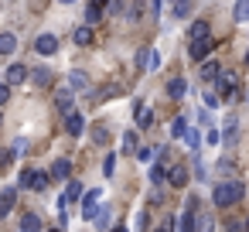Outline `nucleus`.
Returning a JSON list of instances; mask_svg holds the SVG:
<instances>
[{
  "instance_id": "nucleus-38",
  "label": "nucleus",
  "mask_w": 249,
  "mask_h": 232,
  "mask_svg": "<svg viewBox=\"0 0 249 232\" xmlns=\"http://www.w3.org/2000/svg\"><path fill=\"white\" fill-rule=\"evenodd\" d=\"M11 161H14V150H0V171H7Z\"/></svg>"
},
{
  "instance_id": "nucleus-14",
  "label": "nucleus",
  "mask_w": 249,
  "mask_h": 232,
  "mask_svg": "<svg viewBox=\"0 0 249 232\" xmlns=\"http://www.w3.org/2000/svg\"><path fill=\"white\" fill-rule=\"evenodd\" d=\"M55 103H58V109H62V113H72V109H75V106H72V89H69V86H62V89L55 92Z\"/></svg>"
},
{
  "instance_id": "nucleus-30",
  "label": "nucleus",
  "mask_w": 249,
  "mask_h": 232,
  "mask_svg": "<svg viewBox=\"0 0 249 232\" xmlns=\"http://www.w3.org/2000/svg\"><path fill=\"white\" fill-rule=\"evenodd\" d=\"M99 21H103V7H92L89 4L86 7V24H99Z\"/></svg>"
},
{
  "instance_id": "nucleus-4",
  "label": "nucleus",
  "mask_w": 249,
  "mask_h": 232,
  "mask_svg": "<svg viewBox=\"0 0 249 232\" xmlns=\"http://www.w3.org/2000/svg\"><path fill=\"white\" fill-rule=\"evenodd\" d=\"M7 86H21V82H28L31 79V69L24 65V62H18V65H7Z\"/></svg>"
},
{
  "instance_id": "nucleus-35",
  "label": "nucleus",
  "mask_w": 249,
  "mask_h": 232,
  "mask_svg": "<svg viewBox=\"0 0 249 232\" xmlns=\"http://www.w3.org/2000/svg\"><path fill=\"white\" fill-rule=\"evenodd\" d=\"M116 96H120V86H103L96 99H116Z\"/></svg>"
},
{
  "instance_id": "nucleus-17",
  "label": "nucleus",
  "mask_w": 249,
  "mask_h": 232,
  "mask_svg": "<svg viewBox=\"0 0 249 232\" xmlns=\"http://www.w3.org/2000/svg\"><path fill=\"white\" fill-rule=\"evenodd\" d=\"M188 38H191V41H205V38H212L208 21H195V24H191V31H188Z\"/></svg>"
},
{
  "instance_id": "nucleus-22",
  "label": "nucleus",
  "mask_w": 249,
  "mask_h": 232,
  "mask_svg": "<svg viewBox=\"0 0 249 232\" xmlns=\"http://www.w3.org/2000/svg\"><path fill=\"white\" fill-rule=\"evenodd\" d=\"M137 126H140V130L154 126V113H150L147 106H140V103H137Z\"/></svg>"
},
{
  "instance_id": "nucleus-3",
  "label": "nucleus",
  "mask_w": 249,
  "mask_h": 232,
  "mask_svg": "<svg viewBox=\"0 0 249 232\" xmlns=\"http://www.w3.org/2000/svg\"><path fill=\"white\" fill-rule=\"evenodd\" d=\"M99 198H103L99 188H92V191L82 195V218H86V222H92V218L99 215Z\"/></svg>"
},
{
  "instance_id": "nucleus-32",
  "label": "nucleus",
  "mask_w": 249,
  "mask_h": 232,
  "mask_svg": "<svg viewBox=\"0 0 249 232\" xmlns=\"http://www.w3.org/2000/svg\"><path fill=\"white\" fill-rule=\"evenodd\" d=\"M157 154H160V147H140V150H137V157H140L143 164H150V161H154Z\"/></svg>"
},
{
  "instance_id": "nucleus-42",
  "label": "nucleus",
  "mask_w": 249,
  "mask_h": 232,
  "mask_svg": "<svg viewBox=\"0 0 249 232\" xmlns=\"http://www.w3.org/2000/svg\"><path fill=\"white\" fill-rule=\"evenodd\" d=\"M18 184H21V188H31V171H24V174L18 178Z\"/></svg>"
},
{
  "instance_id": "nucleus-44",
  "label": "nucleus",
  "mask_w": 249,
  "mask_h": 232,
  "mask_svg": "<svg viewBox=\"0 0 249 232\" xmlns=\"http://www.w3.org/2000/svg\"><path fill=\"white\" fill-rule=\"evenodd\" d=\"M171 229H174V218H171V222H164V225H160L157 232H171Z\"/></svg>"
},
{
  "instance_id": "nucleus-36",
  "label": "nucleus",
  "mask_w": 249,
  "mask_h": 232,
  "mask_svg": "<svg viewBox=\"0 0 249 232\" xmlns=\"http://www.w3.org/2000/svg\"><path fill=\"white\" fill-rule=\"evenodd\" d=\"M205 106H208V109H218V106H222V96H218V92H205Z\"/></svg>"
},
{
  "instance_id": "nucleus-27",
  "label": "nucleus",
  "mask_w": 249,
  "mask_h": 232,
  "mask_svg": "<svg viewBox=\"0 0 249 232\" xmlns=\"http://www.w3.org/2000/svg\"><path fill=\"white\" fill-rule=\"evenodd\" d=\"M31 82H35V86H48V82H52V69H35V72H31Z\"/></svg>"
},
{
  "instance_id": "nucleus-45",
  "label": "nucleus",
  "mask_w": 249,
  "mask_h": 232,
  "mask_svg": "<svg viewBox=\"0 0 249 232\" xmlns=\"http://www.w3.org/2000/svg\"><path fill=\"white\" fill-rule=\"evenodd\" d=\"M89 4H92V7H106V4H109V0H89Z\"/></svg>"
},
{
  "instance_id": "nucleus-37",
  "label": "nucleus",
  "mask_w": 249,
  "mask_h": 232,
  "mask_svg": "<svg viewBox=\"0 0 249 232\" xmlns=\"http://www.w3.org/2000/svg\"><path fill=\"white\" fill-rule=\"evenodd\" d=\"M92 140H96V143L103 147V143L109 140V133H106V126H92Z\"/></svg>"
},
{
  "instance_id": "nucleus-12",
  "label": "nucleus",
  "mask_w": 249,
  "mask_h": 232,
  "mask_svg": "<svg viewBox=\"0 0 249 232\" xmlns=\"http://www.w3.org/2000/svg\"><path fill=\"white\" fill-rule=\"evenodd\" d=\"M75 45H82V48H89L92 41H96V35H92V24H82V28H75Z\"/></svg>"
},
{
  "instance_id": "nucleus-26",
  "label": "nucleus",
  "mask_w": 249,
  "mask_h": 232,
  "mask_svg": "<svg viewBox=\"0 0 249 232\" xmlns=\"http://www.w3.org/2000/svg\"><path fill=\"white\" fill-rule=\"evenodd\" d=\"M137 150H140L137 133H133V130H126V133H123V154H137Z\"/></svg>"
},
{
  "instance_id": "nucleus-50",
  "label": "nucleus",
  "mask_w": 249,
  "mask_h": 232,
  "mask_svg": "<svg viewBox=\"0 0 249 232\" xmlns=\"http://www.w3.org/2000/svg\"><path fill=\"white\" fill-rule=\"evenodd\" d=\"M48 232H62V229H48Z\"/></svg>"
},
{
  "instance_id": "nucleus-23",
  "label": "nucleus",
  "mask_w": 249,
  "mask_h": 232,
  "mask_svg": "<svg viewBox=\"0 0 249 232\" xmlns=\"http://www.w3.org/2000/svg\"><path fill=\"white\" fill-rule=\"evenodd\" d=\"M160 181H167V161H157L150 167V184H160Z\"/></svg>"
},
{
  "instance_id": "nucleus-40",
  "label": "nucleus",
  "mask_w": 249,
  "mask_h": 232,
  "mask_svg": "<svg viewBox=\"0 0 249 232\" xmlns=\"http://www.w3.org/2000/svg\"><path fill=\"white\" fill-rule=\"evenodd\" d=\"M225 229H229V232H242V229H246V222H242V218H229V222H225Z\"/></svg>"
},
{
  "instance_id": "nucleus-28",
  "label": "nucleus",
  "mask_w": 249,
  "mask_h": 232,
  "mask_svg": "<svg viewBox=\"0 0 249 232\" xmlns=\"http://www.w3.org/2000/svg\"><path fill=\"white\" fill-rule=\"evenodd\" d=\"M184 143H188V147H191V154H198V147H201V133H198V130H191V126H188V133H184Z\"/></svg>"
},
{
  "instance_id": "nucleus-16",
  "label": "nucleus",
  "mask_w": 249,
  "mask_h": 232,
  "mask_svg": "<svg viewBox=\"0 0 249 232\" xmlns=\"http://www.w3.org/2000/svg\"><path fill=\"white\" fill-rule=\"evenodd\" d=\"M14 52H18V35L4 31V35H0V55H14Z\"/></svg>"
},
{
  "instance_id": "nucleus-43",
  "label": "nucleus",
  "mask_w": 249,
  "mask_h": 232,
  "mask_svg": "<svg viewBox=\"0 0 249 232\" xmlns=\"http://www.w3.org/2000/svg\"><path fill=\"white\" fill-rule=\"evenodd\" d=\"M160 4H164V0H150V11H154V14H160Z\"/></svg>"
},
{
  "instance_id": "nucleus-41",
  "label": "nucleus",
  "mask_w": 249,
  "mask_h": 232,
  "mask_svg": "<svg viewBox=\"0 0 249 232\" xmlns=\"http://www.w3.org/2000/svg\"><path fill=\"white\" fill-rule=\"evenodd\" d=\"M7 99H11V86H7V82H0V106H4Z\"/></svg>"
},
{
  "instance_id": "nucleus-33",
  "label": "nucleus",
  "mask_w": 249,
  "mask_h": 232,
  "mask_svg": "<svg viewBox=\"0 0 249 232\" xmlns=\"http://www.w3.org/2000/svg\"><path fill=\"white\" fill-rule=\"evenodd\" d=\"M188 14H191V0H178V4H174V18H181V21H184Z\"/></svg>"
},
{
  "instance_id": "nucleus-13",
  "label": "nucleus",
  "mask_w": 249,
  "mask_h": 232,
  "mask_svg": "<svg viewBox=\"0 0 249 232\" xmlns=\"http://www.w3.org/2000/svg\"><path fill=\"white\" fill-rule=\"evenodd\" d=\"M184 92H188V82H184L181 75H174V79L167 82V96H171V99H184Z\"/></svg>"
},
{
  "instance_id": "nucleus-49",
  "label": "nucleus",
  "mask_w": 249,
  "mask_h": 232,
  "mask_svg": "<svg viewBox=\"0 0 249 232\" xmlns=\"http://www.w3.org/2000/svg\"><path fill=\"white\" fill-rule=\"evenodd\" d=\"M62 4H75V0H62Z\"/></svg>"
},
{
  "instance_id": "nucleus-48",
  "label": "nucleus",
  "mask_w": 249,
  "mask_h": 232,
  "mask_svg": "<svg viewBox=\"0 0 249 232\" xmlns=\"http://www.w3.org/2000/svg\"><path fill=\"white\" fill-rule=\"evenodd\" d=\"M0 126H4V113H0Z\"/></svg>"
},
{
  "instance_id": "nucleus-20",
  "label": "nucleus",
  "mask_w": 249,
  "mask_h": 232,
  "mask_svg": "<svg viewBox=\"0 0 249 232\" xmlns=\"http://www.w3.org/2000/svg\"><path fill=\"white\" fill-rule=\"evenodd\" d=\"M232 18L239 24H249V0H235V7H232Z\"/></svg>"
},
{
  "instance_id": "nucleus-1",
  "label": "nucleus",
  "mask_w": 249,
  "mask_h": 232,
  "mask_svg": "<svg viewBox=\"0 0 249 232\" xmlns=\"http://www.w3.org/2000/svg\"><path fill=\"white\" fill-rule=\"evenodd\" d=\"M242 195H246V188H242V181H235V178H229V181H222V184H215V205H222V208H229V205H239L242 201Z\"/></svg>"
},
{
  "instance_id": "nucleus-24",
  "label": "nucleus",
  "mask_w": 249,
  "mask_h": 232,
  "mask_svg": "<svg viewBox=\"0 0 249 232\" xmlns=\"http://www.w3.org/2000/svg\"><path fill=\"white\" fill-rule=\"evenodd\" d=\"M48 174L45 171H31V191H48Z\"/></svg>"
},
{
  "instance_id": "nucleus-39",
  "label": "nucleus",
  "mask_w": 249,
  "mask_h": 232,
  "mask_svg": "<svg viewBox=\"0 0 249 232\" xmlns=\"http://www.w3.org/2000/svg\"><path fill=\"white\" fill-rule=\"evenodd\" d=\"M103 171H106V178H113V171H116V157H113V154L103 161Z\"/></svg>"
},
{
  "instance_id": "nucleus-29",
  "label": "nucleus",
  "mask_w": 249,
  "mask_h": 232,
  "mask_svg": "<svg viewBox=\"0 0 249 232\" xmlns=\"http://www.w3.org/2000/svg\"><path fill=\"white\" fill-rule=\"evenodd\" d=\"M178 229H181V232H195V212H184V215L178 218Z\"/></svg>"
},
{
  "instance_id": "nucleus-10",
  "label": "nucleus",
  "mask_w": 249,
  "mask_h": 232,
  "mask_svg": "<svg viewBox=\"0 0 249 232\" xmlns=\"http://www.w3.org/2000/svg\"><path fill=\"white\" fill-rule=\"evenodd\" d=\"M69 89H79V92H86V89H89V75H86L82 69H72V72H69Z\"/></svg>"
},
{
  "instance_id": "nucleus-8",
  "label": "nucleus",
  "mask_w": 249,
  "mask_h": 232,
  "mask_svg": "<svg viewBox=\"0 0 249 232\" xmlns=\"http://www.w3.org/2000/svg\"><path fill=\"white\" fill-rule=\"evenodd\" d=\"M167 181H171L174 188H184V184H188V167H184V164L167 167Z\"/></svg>"
},
{
  "instance_id": "nucleus-34",
  "label": "nucleus",
  "mask_w": 249,
  "mask_h": 232,
  "mask_svg": "<svg viewBox=\"0 0 249 232\" xmlns=\"http://www.w3.org/2000/svg\"><path fill=\"white\" fill-rule=\"evenodd\" d=\"M160 69V52H147V72H157Z\"/></svg>"
},
{
  "instance_id": "nucleus-21",
  "label": "nucleus",
  "mask_w": 249,
  "mask_h": 232,
  "mask_svg": "<svg viewBox=\"0 0 249 232\" xmlns=\"http://www.w3.org/2000/svg\"><path fill=\"white\" fill-rule=\"evenodd\" d=\"M218 72H222V65H218V62H208V58L201 62V79H205V82L218 79Z\"/></svg>"
},
{
  "instance_id": "nucleus-2",
  "label": "nucleus",
  "mask_w": 249,
  "mask_h": 232,
  "mask_svg": "<svg viewBox=\"0 0 249 232\" xmlns=\"http://www.w3.org/2000/svg\"><path fill=\"white\" fill-rule=\"evenodd\" d=\"M215 82H218V92H222V99H225V103L239 96V75H235L232 69H222Z\"/></svg>"
},
{
  "instance_id": "nucleus-15",
  "label": "nucleus",
  "mask_w": 249,
  "mask_h": 232,
  "mask_svg": "<svg viewBox=\"0 0 249 232\" xmlns=\"http://www.w3.org/2000/svg\"><path fill=\"white\" fill-rule=\"evenodd\" d=\"M195 232H215V218L208 212H195Z\"/></svg>"
},
{
  "instance_id": "nucleus-19",
  "label": "nucleus",
  "mask_w": 249,
  "mask_h": 232,
  "mask_svg": "<svg viewBox=\"0 0 249 232\" xmlns=\"http://www.w3.org/2000/svg\"><path fill=\"white\" fill-rule=\"evenodd\" d=\"M14 201H18V191H14V188H7L4 195H0V218H4V215L14 208Z\"/></svg>"
},
{
  "instance_id": "nucleus-9",
  "label": "nucleus",
  "mask_w": 249,
  "mask_h": 232,
  "mask_svg": "<svg viewBox=\"0 0 249 232\" xmlns=\"http://www.w3.org/2000/svg\"><path fill=\"white\" fill-rule=\"evenodd\" d=\"M18 232H41V218L35 212H24L21 222H18Z\"/></svg>"
},
{
  "instance_id": "nucleus-11",
  "label": "nucleus",
  "mask_w": 249,
  "mask_h": 232,
  "mask_svg": "<svg viewBox=\"0 0 249 232\" xmlns=\"http://www.w3.org/2000/svg\"><path fill=\"white\" fill-rule=\"evenodd\" d=\"M52 178H55V181H72V164H69L65 157L55 161V164H52Z\"/></svg>"
},
{
  "instance_id": "nucleus-18",
  "label": "nucleus",
  "mask_w": 249,
  "mask_h": 232,
  "mask_svg": "<svg viewBox=\"0 0 249 232\" xmlns=\"http://www.w3.org/2000/svg\"><path fill=\"white\" fill-rule=\"evenodd\" d=\"M92 222H96V229H99V232H106V229L113 225V208H109V205H103V208H99V215H96Z\"/></svg>"
},
{
  "instance_id": "nucleus-47",
  "label": "nucleus",
  "mask_w": 249,
  "mask_h": 232,
  "mask_svg": "<svg viewBox=\"0 0 249 232\" xmlns=\"http://www.w3.org/2000/svg\"><path fill=\"white\" fill-rule=\"evenodd\" d=\"M246 69H249V52H246Z\"/></svg>"
},
{
  "instance_id": "nucleus-46",
  "label": "nucleus",
  "mask_w": 249,
  "mask_h": 232,
  "mask_svg": "<svg viewBox=\"0 0 249 232\" xmlns=\"http://www.w3.org/2000/svg\"><path fill=\"white\" fill-rule=\"evenodd\" d=\"M109 232H126V229H123V225H116V229H109Z\"/></svg>"
},
{
  "instance_id": "nucleus-7",
  "label": "nucleus",
  "mask_w": 249,
  "mask_h": 232,
  "mask_svg": "<svg viewBox=\"0 0 249 232\" xmlns=\"http://www.w3.org/2000/svg\"><path fill=\"white\" fill-rule=\"evenodd\" d=\"M215 45H218V41L205 38V41H191V48H188V52H191V58H195V62H205V58H208V52H212Z\"/></svg>"
},
{
  "instance_id": "nucleus-5",
  "label": "nucleus",
  "mask_w": 249,
  "mask_h": 232,
  "mask_svg": "<svg viewBox=\"0 0 249 232\" xmlns=\"http://www.w3.org/2000/svg\"><path fill=\"white\" fill-rule=\"evenodd\" d=\"M65 133H69V137H82V133H86V120H82L79 109L65 113Z\"/></svg>"
},
{
  "instance_id": "nucleus-31",
  "label": "nucleus",
  "mask_w": 249,
  "mask_h": 232,
  "mask_svg": "<svg viewBox=\"0 0 249 232\" xmlns=\"http://www.w3.org/2000/svg\"><path fill=\"white\" fill-rule=\"evenodd\" d=\"M28 147H31V140H28V137H18V140L11 143V150H14V157H21V154H28Z\"/></svg>"
},
{
  "instance_id": "nucleus-25",
  "label": "nucleus",
  "mask_w": 249,
  "mask_h": 232,
  "mask_svg": "<svg viewBox=\"0 0 249 232\" xmlns=\"http://www.w3.org/2000/svg\"><path fill=\"white\" fill-rule=\"evenodd\" d=\"M184 133H188V120H184V116H174V120H171V137L178 140V137H184Z\"/></svg>"
},
{
  "instance_id": "nucleus-6",
  "label": "nucleus",
  "mask_w": 249,
  "mask_h": 232,
  "mask_svg": "<svg viewBox=\"0 0 249 232\" xmlns=\"http://www.w3.org/2000/svg\"><path fill=\"white\" fill-rule=\"evenodd\" d=\"M35 52H38V55H55V52H58V38H55V35H38Z\"/></svg>"
}]
</instances>
